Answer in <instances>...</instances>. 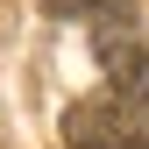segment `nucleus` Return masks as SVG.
Masks as SVG:
<instances>
[{
	"instance_id": "obj_1",
	"label": "nucleus",
	"mask_w": 149,
	"mask_h": 149,
	"mask_svg": "<svg viewBox=\"0 0 149 149\" xmlns=\"http://www.w3.org/2000/svg\"><path fill=\"white\" fill-rule=\"evenodd\" d=\"M100 64H107V107H114L128 149H149V36H100Z\"/></svg>"
},
{
	"instance_id": "obj_2",
	"label": "nucleus",
	"mask_w": 149,
	"mask_h": 149,
	"mask_svg": "<svg viewBox=\"0 0 149 149\" xmlns=\"http://www.w3.org/2000/svg\"><path fill=\"white\" fill-rule=\"evenodd\" d=\"M64 149H128L114 107H107V100H78V107H64Z\"/></svg>"
},
{
	"instance_id": "obj_3",
	"label": "nucleus",
	"mask_w": 149,
	"mask_h": 149,
	"mask_svg": "<svg viewBox=\"0 0 149 149\" xmlns=\"http://www.w3.org/2000/svg\"><path fill=\"white\" fill-rule=\"evenodd\" d=\"M43 14L85 22V29H100V36H135V0H43Z\"/></svg>"
}]
</instances>
